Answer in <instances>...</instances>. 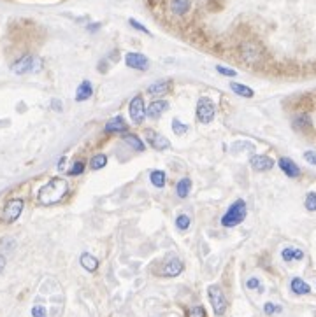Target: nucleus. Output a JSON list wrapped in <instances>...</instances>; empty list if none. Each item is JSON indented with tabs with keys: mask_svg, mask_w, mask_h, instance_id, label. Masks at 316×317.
<instances>
[{
	"mask_svg": "<svg viewBox=\"0 0 316 317\" xmlns=\"http://www.w3.org/2000/svg\"><path fill=\"white\" fill-rule=\"evenodd\" d=\"M192 7V0H172L171 2V11L176 16H185Z\"/></svg>",
	"mask_w": 316,
	"mask_h": 317,
	"instance_id": "obj_19",
	"label": "nucleus"
},
{
	"mask_svg": "<svg viewBox=\"0 0 316 317\" xmlns=\"http://www.w3.org/2000/svg\"><path fill=\"white\" fill-rule=\"evenodd\" d=\"M195 112H197V120H199V123H202V125H209V123L215 120V114H216L215 104H213L211 98L200 97L199 102H197Z\"/></svg>",
	"mask_w": 316,
	"mask_h": 317,
	"instance_id": "obj_4",
	"label": "nucleus"
},
{
	"mask_svg": "<svg viewBox=\"0 0 316 317\" xmlns=\"http://www.w3.org/2000/svg\"><path fill=\"white\" fill-rule=\"evenodd\" d=\"M187 317H205V310L202 305H195V307H192L188 310V315Z\"/></svg>",
	"mask_w": 316,
	"mask_h": 317,
	"instance_id": "obj_33",
	"label": "nucleus"
},
{
	"mask_svg": "<svg viewBox=\"0 0 316 317\" xmlns=\"http://www.w3.org/2000/svg\"><path fill=\"white\" fill-rule=\"evenodd\" d=\"M32 315L34 317H47V312L42 305H35V307L32 308Z\"/></svg>",
	"mask_w": 316,
	"mask_h": 317,
	"instance_id": "obj_37",
	"label": "nucleus"
},
{
	"mask_svg": "<svg viewBox=\"0 0 316 317\" xmlns=\"http://www.w3.org/2000/svg\"><path fill=\"white\" fill-rule=\"evenodd\" d=\"M190 191H192V181L188 179V177H183L179 182H177L176 186V193L179 198H187L190 195Z\"/></svg>",
	"mask_w": 316,
	"mask_h": 317,
	"instance_id": "obj_23",
	"label": "nucleus"
},
{
	"mask_svg": "<svg viewBox=\"0 0 316 317\" xmlns=\"http://www.w3.org/2000/svg\"><path fill=\"white\" fill-rule=\"evenodd\" d=\"M290 287H292V291H294L295 295H299V296H302V295H309V293H311L309 284H307L306 280L300 279V277H295V279H292Z\"/></svg>",
	"mask_w": 316,
	"mask_h": 317,
	"instance_id": "obj_18",
	"label": "nucleus"
},
{
	"mask_svg": "<svg viewBox=\"0 0 316 317\" xmlns=\"http://www.w3.org/2000/svg\"><path fill=\"white\" fill-rule=\"evenodd\" d=\"M144 138L146 142H148L149 146H151L153 149H156V151H165V149L171 148V142H169L167 137L160 135L158 132H155V130L151 128H146L144 130Z\"/></svg>",
	"mask_w": 316,
	"mask_h": 317,
	"instance_id": "obj_8",
	"label": "nucleus"
},
{
	"mask_svg": "<svg viewBox=\"0 0 316 317\" xmlns=\"http://www.w3.org/2000/svg\"><path fill=\"white\" fill-rule=\"evenodd\" d=\"M304 205H306V209H307V211H309V212H316V193H314V191H309V193H307Z\"/></svg>",
	"mask_w": 316,
	"mask_h": 317,
	"instance_id": "obj_28",
	"label": "nucleus"
},
{
	"mask_svg": "<svg viewBox=\"0 0 316 317\" xmlns=\"http://www.w3.org/2000/svg\"><path fill=\"white\" fill-rule=\"evenodd\" d=\"M126 128H128V125H126V121L123 120V118L114 116L106 123L104 130H106V133H123V132H126Z\"/></svg>",
	"mask_w": 316,
	"mask_h": 317,
	"instance_id": "obj_14",
	"label": "nucleus"
},
{
	"mask_svg": "<svg viewBox=\"0 0 316 317\" xmlns=\"http://www.w3.org/2000/svg\"><path fill=\"white\" fill-rule=\"evenodd\" d=\"M128 114H130V120H132L134 125H142V123H144L146 107H144V98H142L141 95H136V97L130 100Z\"/></svg>",
	"mask_w": 316,
	"mask_h": 317,
	"instance_id": "obj_7",
	"label": "nucleus"
},
{
	"mask_svg": "<svg viewBox=\"0 0 316 317\" xmlns=\"http://www.w3.org/2000/svg\"><path fill=\"white\" fill-rule=\"evenodd\" d=\"M85 172V163L83 161H74L72 166L69 168V176H81Z\"/></svg>",
	"mask_w": 316,
	"mask_h": 317,
	"instance_id": "obj_32",
	"label": "nucleus"
},
{
	"mask_svg": "<svg viewBox=\"0 0 316 317\" xmlns=\"http://www.w3.org/2000/svg\"><path fill=\"white\" fill-rule=\"evenodd\" d=\"M167 109H169V102L155 100V102H151V104L146 107V116L151 118V120H156V118H160Z\"/></svg>",
	"mask_w": 316,
	"mask_h": 317,
	"instance_id": "obj_13",
	"label": "nucleus"
},
{
	"mask_svg": "<svg viewBox=\"0 0 316 317\" xmlns=\"http://www.w3.org/2000/svg\"><path fill=\"white\" fill-rule=\"evenodd\" d=\"M230 90L234 91L235 95H239V97H243V98H251L253 95V90L250 88V86H246V84H241V82H232L230 84Z\"/></svg>",
	"mask_w": 316,
	"mask_h": 317,
	"instance_id": "obj_24",
	"label": "nucleus"
},
{
	"mask_svg": "<svg viewBox=\"0 0 316 317\" xmlns=\"http://www.w3.org/2000/svg\"><path fill=\"white\" fill-rule=\"evenodd\" d=\"M123 142L125 144H128L132 149H136V151H144V142L141 140L137 135H134V133H128V135H123Z\"/></svg>",
	"mask_w": 316,
	"mask_h": 317,
	"instance_id": "obj_25",
	"label": "nucleus"
},
{
	"mask_svg": "<svg viewBox=\"0 0 316 317\" xmlns=\"http://www.w3.org/2000/svg\"><path fill=\"white\" fill-rule=\"evenodd\" d=\"M246 219V201L237 200L228 207V211L221 217V226L225 228H234Z\"/></svg>",
	"mask_w": 316,
	"mask_h": 317,
	"instance_id": "obj_2",
	"label": "nucleus"
},
{
	"mask_svg": "<svg viewBox=\"0 0 316 317\" xmlns=\"http://www.w3.org/2000/svg\"><path fill=\"white\" fill-rule=\"evenodd\" d=\"M93 95V86L90 81H83L76 91V102H85Z\"/></svg>",
	"mask_w": 316,
	"mask_h": 317,
	"instance_id": "obj_17",
	"label": "nucleus"
},
{
	"mask_svg": "<svg viewBox=\"0 0 316 317\" xmlns=\"http://www.w3.org/2000/svg\"><path fill=\"white\" fill-rule=\"evenodd\" d=\"M63 166H65V158H62L60 163H58V168H60V170H63Z\"/></svg>",
	"mask_w": 316,
	"mask_h": 317,
	"instance_id": "obj_42",
	"label": "nucleus"
},
{
	"mask_svg": "<svg viewBox=\"0 0 316 317\" xmlns=\"http://www.w3.org/2000/svg\"><path fill=\"white\" fill-rule=\"evenodd\" d=\"M79 263H81V267L85 268V270H88V272H95L98 268V260L95 256L88 254V252L81 254V257H79Z\"/></svg>",
	"mask_w": 316,
	"mask_h": 317,
	"instance_id": "obj_20",
	"label": "nucleus"
},
{
	"mask_svg": "<svg viewBox=\"0 0 316 317\" xmlns=\"http://www.w3.org/2000/svg\"><path fill=\"white\" fill-rule=\"evenodd\" d=\"M283 308H281V305H276V303H266L264 305V312H266L267 315H274V314H279Z\"/></svg>",
	"mask_w": 316,
	"mask_h": 317,
	"instance_id": "obj_31",
	"label": "nucleus"
},
{
	"mask_svg": "<svg viewBox=\"0 0 316 317\" xmlns=\"http://www.w3.org/2000/svg\"><path fill=\"white\" fill-rule=\"evenodd\" d=\"M241 56L246 63H258L264 56V51L256 42H246L241 47Z\"/></svg>",
	"mask_w": 316,
	"mask_h": 317,
	"instance_id": "obj_9",
	"label": "nucleus"
},
{
	"mask_svg": "<svg viewBox=\"0 0 316 317\" xmlns=\"http://www.w3.org/2000/svg\"><path fill=\"white\" fill-rule=\"evenodd\" d=\"M216 70H218L221 76H227V77H235L237 76V72L234 69H227V67H223V65H218L216 67Z\"/></svg>",
	"mask_w": 316,
	"mask_h": 317,
	"instance_id": "obj_35",
	"label": "nucleus"
},
{
	"mask_svg": "<svg viewBox=\"0 0 316 317\" xmlns=\"http://www.w3.org/2000/svg\"><path fill=\"white\" fill-rule=\"evenodd\" d=\"M128 25H130V26H132V28L139 30V32H144V34H146V35H151V34H149V30H148V28H146V26H144V25H141V23H139V21H137V19L130 18V19H128Z\"/></svg>",
	"mask_w": 316,
	"mask_h": 317,
	"instance_id": "obj_34",
	"label": "nucleus"
},
{
	"mask_svg": "<svg viewBox=\"0 0 316 317\" xmlns=\"http://www.w3.org/2000/svg\"><path fill=\"white\" fill-rule=\"evenodd\" d=\"M171 86H172V82L169 81V79H162V81H156V82H153V84L149 86L148 93L151 95V97H164L165 93H169Z\"/></svg>",
	"mask_w": 316,
	"mask_h": 317,
	"instance_id": "obj_16",
	"label": "nucleus"
},
{
	"mask_svg": "<svg viewBox=\"0 0 316 317\" xmlns=\"http://www.w3.org/2000/svg\"><path fill=\"white\" fill-rule=\"evenodd\" d=\"M294 128H297L299 132H307V130L313 128V121L307 114H300L294 120Z\"/></svg>",
	"mask_w": 316,
	"mask_h": 317,
	"instance_id": "obj_21",
	"label": "nucleus"
},
{
	"mask_svg": "<svg viewBox=\"0 0 316 317\" xmlns=\"http://www.w3.org/2000/svg\"><path fill=\"white\" fill-rule=\"evenodd\" d=\"M6 263H7V261H6V257H4L2 254H0V272H2L4 268H6Z\"/></svg>",
	"mask_w": 316,
	"mask_h": 317,
	"instance_id": "obj_40",
	"label": "nucleus"
},
{
	"mask_svg": "<svg viewBox=\"0 0 316 317\" xmlns=\"http://www.w3.org/2000/svg\"><path fill=\"white\" fill-rule=\"evenodd\" d=\"M250 165L256 172H267V170H271L274 166V160L266 156V154H255V156H251Z\"/></svg>",
	"mask_w": 316,
	"mask_h": 317,
	"instance_id": "obj_12",
	"label": "nucleus"
},
{
	"mask_svg": "<svg viewBox=\"0 0 316 317\" xmlns=\"http://www.w3.org/2000/svg\"><path fill=\"white\" fill-rule=\"evenodd\" d=\"M190 223H192V221H190V217L187 216V214H181V216L176 217V226H177V229H181V232L188 229Z\"/></svg>",
	"mask_w": 316,
	"mask_h": 317,
	"instance_id": "obj_29",
	"label": "nucleus"
},
{
	"mask_svg": "<svg viewBox=\"0 0 316 317\" xmlns=\"http://www.w3.org/2000/svg\"><path fill=\"white\" fill-rule=\"evenodd\" d=\"M41 62L35 60L32 54H25V56H21L19 60H16L13 65H11V70H13L14 74H27V72H37V70H41Z\"/></svg>",
	"mask_w": 316,
	"mask_h": 317,
	"instance_id": "obj_6",
	"label": "nucleus"
},
{
	"mask_svg": "<svg viewBox=\"0 0 316 317\" xmlns=\"http://www.w3.org/2000/svg\"><path fill=\"white\" fill-rule=\"evenodd\" d=\"M67 191H69V182L62 177H55L39 189L37 200L41 205H55L63 200Z\"/></svg>",
	"mask_w": 316,
	"mask_h": 317,
	"instance_id": "obj_1",
	"label": "nucleus"
},
{
	"mask_svg": "<svg viewBox=\"0 0 316 317\" xmlns=\"http://www.w3.org/2000/svg\"><path fill=\"white\" fill-rule=\"evenodd\" d=\"M149 181H151V184L155 186V188H164L165 186V172H162V170H153V172L149 174Z\"/></svg>",
	"mask_w": 316,
	"mask_h": 317,
	"instance_id": "obj_26",
	"label": "nucleus"
},
{
	"mask_svg": "<svg viewBox=\"0 0 316 317\" xmlns=\"http://www.w3.org/2000/svg\"><path fill=\"white\" fill-rule=\"evenodd\" d=\"M278 165H279V168L283 170L284 176H288V177H299L300 176L299 165L295 163L294 160H290V158H279Z\"/></svg>",
	"mask_w": 316,
	"mask_h": 317,
	"instance_id": "obj_15",
	"label": "nucleus"
},
{
	"mask_svg": "<svg viewBox=\"0 0 316 317\" xmlns=\"http://www.w3.org/2000/svg\"><path fill=\"white\" fill-rule=\"evenodd\" d=\"M281 257L283 261H286V263H290V261H300L304 257V252L300 251V249H294V247H284L281 251Z\"/></svg>",
	"mask_w": 316,
	"mask_h": 317,
	"instance_id": "obj_22",
	"label": "nucleus"
},
{
	"mask_svg": "<svg viewBox=\"0 0 316 317\" xmlns=\"http://www.w3.org/2000/svg\"><path fill=\"white\" fill-rule=\"evenodd\" d=\"M246 287L248 289H258V291H262V284H260V279H256V277H251V279H248Z\"/></svg>",
	"mask_w": 316,
	"mask_h": 317,
	"instance_id": "obj_36",
	"label": "nucleus"
},
{
	"mask_svg": "<svg viewBox=\"0 0 316 317\" xmlns=\"http://www.w3.org/2000/svg\"><path fill=\"white\" fill-rule=\"evenodd\" d=\"M108 165V156L106 154H95V156L90 160V168L92 170H100Z\"/></svg>",
	"mask_w": 316,
	"mask_h": 317,
	"instance_id": "obj_27",
	"label": "nucleus"
},
{
	"mask_svg": "<svg viewBox=\"0 0 316 317\" xmlns=\"http://www.w3.org/2000/svg\"><path fill=\"white\" fill-rule=\"evenodd\" d=\"M172 132L176 133V135H183V133L188 132V125H183L177 118H174L172 120Z\"/></svg>",
	"mask_w": 316,
	"mask_h": 317,
	"instance_id": "obj_30",
	"label": "nucleus"
},
{
	"mask_svg": "<svg viewBox=\"0 0 316 317\" xmlns=\"http://www.w3.org/2000/svg\"><path fill=\"white\" fill-rule=\"evenodd\" d=\"M207 295H209V302H211V307H213V310H215V314L223 315L225 312H227L228 302H227L225 293L221 291V287L220 286H209Z\"/></svg>",
	"mask_w": 316,
	"mask_h": 317,
	"instance_id": "obj_3",
	"label": "nucleus"
},
{
	"mask_svg": "<svg viewBox=\"0 0 316 317\" xmlns=\"http://www.w3.org/2000/svg\"><path fill=\"white\" fill-rule=\"evenodd\" d=\"M98 28H100V23H93V25L88 26V30H92V32H97Z\"/></svg>",
	"mask_w": 316,
	"mask_h": 317,
	"instance_id": "obj_41",
	"label": "nucleus"
},
{
	"mask_svg": "<svg viewBox=\"0 0 316 317\" xmlns=\"http://www.w3.org/2000/svg\"><path fill=\"white\" fill-rule=\"evenodd\" d=\"M23 209H25V201H23L21 198H13V200H9L6 204L0 219H2L4 223H7V224L14 223V221H18V217L21 216Z\"/></svg>",
	"mask_w": 316,
	"mask_h": 317,
	"instance_id": "obj_5",
	"label": "nucleus"
},
{
	"mask_svg": "<svg viewBox=\"0 0 316 317\" xmlns=\"http://www.w3.org/2000/svg\"><path fill=\"white\" fill-rule=\"evenodd\" d=\"M304 158H306L307 163L316 165V153H313V151H306V153H304Z\"/></svg>",
	"mask_w": 316,
	"mask_h": 317,
	"instance_id": "obj_38",
	"label": "nucleus"
},
{
	"mask_svg": "<svg viewBox=\"0 0 316 317\" xmlns=\"http://www.w3.org/2000/svg\"><path fill=\"white\" fill-rule=\"evenodd\" d=\"M183 268H185V265H183V261L179 260V257H169L167 261L164 263V267H162V275L164 277H177L179 275L181 272H183Z\"/></svg>",
	"mask_w": 316,
	"mask_h": 317,
	"instance_id": "obj_10",
	"label": "nucleus"
},
{
	"mask_svg": "<svg viewBox=\"0 0 316 317\" xmlns=\"http://www.w3.org/2000/svg\"><path fill=\"white\" fill-rule=\"evenodd\" d=\"M125 63H126V67L136 69V70H148V67H149V60L141 53H126Z\"/></svg>",
	"mask_w": 316,
	"mask_h": 317,
	"instance_id": "obj_11",
	"label": "nucleus"
},
{
	"mask_svg": "<svg viewBox=\"0 0 316 317\" xmlns=\"http://www.w3.org/2000/svg\"><path fill=\"white\" fill-rule=\"evenodd\" d=\"M53 109L55 110H62V102L60 100H53Z\"/></svg>",
	"mask_w": 316,
	"mask_h": 317,
	"instance_id": "obj_39",
	"label": "nucleus"
}]
</instances>
